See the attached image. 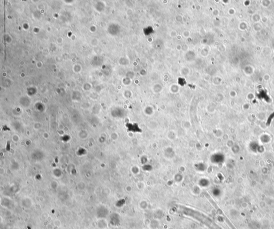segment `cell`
Instances as JSON below:
<instances>
[{"label": "cell", "instance_id": "6da1fadb", "mask_svg": "<svg viewBox=\"0 0 274 229\" xmlns=\"http://www.w3.org/2000/svg\"><path fill=\"white\" fill-rule=\"evenodd\" d=\"M182 213L186 216H191L199 222H202V223L204 224L205 225L208 226L210 229H218L217 228L216 225L214 223L210 218L202 214L201 212L186 208L183 210Z\"/></svg>", "mask_w": 274, "mask_h": 229}, {"label": "cell", "instance_id": "7a4b0ae2", "mask_svg": "<svg viewBox=\"0 0 274 229\" xmlns=\"http://www.w3.org/2000/svg\"><path fill=\"white\" fill-rule=\"evenodd\" d=\"M120 217L117 214H113L110 216V222L113 226H118L120 224Z\"/></svg>", "mask_w": 274, "mask_h": 229}]
</instances>
